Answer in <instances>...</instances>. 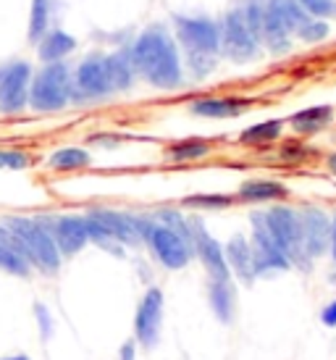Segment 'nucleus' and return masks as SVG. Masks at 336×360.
<instances>
[{"mask_svg":"<svg viewBox=\"0 0 336 360\" xmlns=\"http://www.w3.org/2000/svg\"><path fill=\"white\" fill-rule=\"evenodd\" d=\"M129 51H131L139 82H145L148 87L158 92H176L187 84L184 58L168 24H160V21L148 24L131 37Z\"/></svg>","mask_w":336,"mask_h":360,"instance_id":"1","label":"nucleus"},{"mask_svg":"<svg viewBox=\"0 0 336 360\" xmlns=\"http://www.w3.org/2000/svg\"><path fill=\"white\" fill-rule=\"evenodd\" d=\"M6 224V229L16 237L24 258L32 263V269L42 274V276H56L63 266L56 242L50 237L48 226L42 224L40 216H27V213H6L0 216Z\"/></svg>","mask_w":336,"mask_h":360,"instance_id":"2","label":"nucleus"},{"mask_svg":"<svg viewBox=\"0 0 336 360\" xmlns=\"http://www.w3.org/2000/svg\"><path fill=\"white\" fill-rule=\"evenodd\" d=\"M74 95V63L58 60V63H42L34 69L30 90V110L50 116L60 113L71 105Z\"/></svg>","mask_w":336,"mask_h":360,"instance_id":"3","label":"nucleus"},{"mask_svg":"<svg viewBox=\"0 0 336 360\" xmlns=\"http://www.w3.org/2000/svg\"><path fill=\"white\" fill-rule=\"evenodd\" d=\"M134 216H137L142 248H148V252L158 266H163L166 271H181L195 260L192 242L184 240L179 231L168 229L166 224L155 221V216L150 210L148 213H134Z\"/></svg>","mask_w":336,"mask_h":360,"instance_id":"4","label":"nucleus"},{"mask_svg":"<svg viewBox=\"0 0 336 360\" xmlns=\"http://www.w3.org/2000/svg\"><path fill=\"white\" fill-rule=\"evenodd\" d=\"M116 95L108 71V56L103 51L87 53L74 63V95L71 105H98Z\"/></svg>","mask_w":336,"mask_h":360,"instance_id":"5","label":"nucleus"},{"mask_svg":"<svg viewBox=\"0 0 336 360\" xmlns=\"http://www.w3.org/2000/svg\"><path fill=\"white\" fill-rule=\"evenodd\" d=\"M266 226L276 245L284 250L292 266L297 269H310V258L305 252V242H302V224H299V213L289 205H273V208L263 210Z\"/></svg>","mask_w":336,"mask_h":360,"instance_id":"6","label":"nucleus"},{"mask_svg":"<svg viewBox=\"0 0 336 360\" xmlns=\"http://www.w3.org/2000/svg\"><path fill=\"white\" fill-rule=\"evenodd\" d=\"M218 30H221V58L231 60V63H252L257 60L263 45L257 40L247 21L242 16V11L234 6L228 8L221 19H218Z\"/></svg>","mask_w":336,"mask_h":360,"instance_id":"7","label":"nucleus"},{"mask_svg":"<svg viewBox=\"0 0 336 360\" xmlns=\"http://www.w3.org/2000/svg\"><path fill=\"white\" fill-rule=\"evenodd\" d=\"M171 32H174L181 53H210V56H221L218 19L176 13V16H171Z\"/></svg>","mask_w":336,"mask_h":360,"instance_id":"8","label":"nucleus"},{"mask_svg":"<svg viewBox=\"0 0 336 360\" xmlns=\"http://www.w3.org/2000/svg\"><path fill=\"white\" fill-rule=\"evenodd\" d=\"M34 66L24 58H13L0 66V116H21L30 110V90Z\"/></svg>","mask_w":336,"mask_h":360,"instance_id":"9","label":"nucleus"},{"mask_svg":"<svg viewBox=\"0 0 336 360\" xmlns=\"http://www.w3.org/2000/svg\"><path fill=\"white\" fill-rule=\"evenodd\" d=\"M163 316H166V295L160 287H148L139 297L134 321H131V337L142 350H155L160 345Z\"/></svg>","mask_w":336,"mask_h":360,"instance_id":"10","label":"nucleus"},{"mask_svg":"<svg viewBox=\"0 0 336 360\" xmlns=\"http://www.w3.org/2000/svg\"><path fill=\"white\" fill-rule=\"evenodd\" d=\"M37 216L48 226L50 237H53L63 260L77 258L89 245L84 213H37Z\"/></svg>","mask_w":336,"mask_h":360,"instance_id":"11","label":"nucleus"},{"mask_svg":"<svg viewBox=\"0 0 336 360\" xmlns=\"http://www.w3.org/2000/svg\"><path fill=\"white\" fill-rule=\"evenodd\" d=\"M250 224H252V234H250V245H252V260H255V274L257 276H271L278 271L292 269L289 258L284 250L276 245V240L271 237V231L266 226L263 210L250 213Z\"/></svg>","mask_w":336,"mask_h":360,"instance_id":"12","label":"nucleus"},{"mask_svg":"<svg viewBox=\"0 0 336 360\" xmlns=\"http://www.w3.org/2000/svg\"><path fill=\"white\" fill-rule=\"evenodd\" d=\"M189 229H192V250H195V258L202 263V269H205V274H208V279H213V281L234 279L231 271H228L224 245L208 231L202 216H189Z\"/></svg>","mask_w":336,"mask_h":360,"instance_id":"13","label":"nucleus"},{"mask_svg":"<svg viewBox=\"0 0 336 360\" xmlns=\"http://www.w3.org/2000/svg\"><path fill=\"white\" fill-rule=\"evenodd\" d=\"M84 213L98 221L100 226L108 231L119 245H124L127 250L129 248H142L134 210H119V208H108V205H92V208H87Z\"/></svg>","mask_w":336,"mask_h":360,"instance_id":"14","label":"nucleus"},{"mask_svg":"<svg viewBox=\"0 0 336 360\" xmlns=\"http://www.w3.org/2000/svg\"><path fill=\"white\" fill-rule=\"evenodd\" d=\"M252 108L250 98H239V95H200L192 98L187 110L198 119H237L242 113Z\"/></svg>","mask_w":336,"mask_h":360,"instance_id":"15","label":"nucleus"},{"mask_svg":"<svg viewBox=\"0 0 336 360\" xmlns=\"http://www.w3.org/2000/svg\"><path fill=\"white\" fill-rule=\"evenodd\" d=\"M297 213H299V224H302V242H305L307 258H321L331 245V219L316 205H305Z\"/></svg>","mask_w":336,"mask_h":360,"instance_id":"16","label":"nucleus"},{"mask_svg":"<svg viewBox=\"0 0 336 360\" xmlns=\"http://www.w3.org/2000/svg\"><path fill=\"white\" fill-rule=\"evenodd\" d=\"M224 252H226V263H228L231 276L237 281H242L245 287H252V281L257 279V274H255V260H252L250 237L234 234V237L224 245Z\"/></svg>","mask_w":336,"mask_h":360,"instance_id":"17","label":"nucleus"},{"mask_svg":"<svg viewBox=\"0 0 336 360\" xmlns=\"http://www.w3.org/2000/svg\"><path fill=\"white\" fill-rule=\"evenodd\" d=\"M77 48H79V40L71 34V32H66L63 27H53V30L42 37L40 42H37V60L42 63H58V60H69L74 53H77Z\"/></svg>","mask_w":336,"mask_h":360,"instance_id":"18","label":"nucleus"},{"mask_svg":"<svg viewBox=\"0 0 336 360\" xmlns=\"http://www.w3.org/2000/svg\"><path fill=\"white\" fill-rule=\"evenodd\" d=\"M0 271L8 274V276H16V279H30L32 274H34L32 263L24 258L16 237L6 229L3 221H0Z\"/></svg>","mask_w":336,"mask_h":360,"instance_id":"19","label":"nucleus"},{"mask_svg":"<svg viewBox=\"0 0 336 360\" xmlns=\"http://www.w3.org/2000/svg\"><path fill=\"white\" fill-rule=\"evenodd\" d=\"M108 56V71H110V82H113V90L116 95H124V92H131L137 87V69H134V60H131V51L127 45H119L116 51L105 53Z\"/></svg>","mask_w":336,"mask_h":360,"instance_id":"20","label":"nucleus"},{"mask_svg":"<svg viewBox=\"0 0 336 360\" xmlns=\"http://www.w3.org/2000/svg\"><path fill=\"white\" fill-rule=\"evenodd\" d=\"M289 198V187L276 179H247L239 184L237 200L239 202H278Z\"/></svg>","mask_w":336,"mask_h":360,"instance_id":"21","label":"nucleus"},{"mask_svg":"<svg viewBox=\"0 0 336 360\" xmlns=\"http://www.w3.org/2000/svg\"><path fill=\"white\" fill-rule=\"evenodd\" d=\"M208 302L213 316L221 323H231L234 316H237V287H234V279L228 281L208 279Z\"/></svg>","mask_w":336,"mask_h":360,"instance_id":"22","label":"nucleus"},{"mask_svg":"<svg viewBox=\"0 0 336 360\" xmlns=\"http://www.w3.org/2000/svg\"><path fill=\"white\" fill-rule=\"evenodd\" d=\"M210 153H213V142L205 137H181L163 148L168 163H195V160L208 158Z\"/></svg>","mask_w":336,"mask_h":360,"instance_id":"23","label":"nucleus"},{"mask_svg":"<svg viewBox=\"0 0 336 360\" xmlns=\"http://www.w3.org/2000/svg\"><path fill=\"white\" fill-rule=\"evenodd\" d=\"M89 166H92V153L82 145H63L48 155V169L56 174H74V171H84Z\"/></svg>","mask_w":336,"mask_h":360,"instance_id":"24","label":"nucleus"},{"mask_svg":"<svg viewBox=\"0 0 336 360\" xmlns=\"http://www.w3.org/2000/svg\"><path fill=\"white\" fill-rule=\"evenodd\" d=\"M334 121V108L331 105H310V108H302L289 116V127L297 131V134H318L323 131Z\"/></svg>","mask_w":336,"mask_h":360,"instance_id":"25","label":"nucleus"},{"mask_svg":"<svg viewBox=\"0 0 336 360\" xmlns=\"http://www.w3.org/2000/svg\"><path fill=\"white\" fill-rule=\"evenodd\" d=\"M260 45L266 48L271 56H284L292 51V32L281 24V21L266 8L263 16V30H260Z\"/></svg>","mask_w":336,"mask_h":360,"instance_id":"26","label":"nucleus"},{"mask_svg":"<svg viewBox=\"0 0 336 360\" xmlns=\"http://www.w3.org/2000/svg\"><path fill=\"white\" fill-rule=\"evenodd\" d=\"M53 30V0H32L30 21H27V40L37 48V42Z\"/></svg>","mask_w":336,"mask_h":360,"instance_id":"27","label":"nucleus"},{"mask_svg":"<svg viewBox=\"0 0 336 360\" xmlns=\"http://www.w3.org/2000/svg\"><path fill=\"white\" fill-rule=\"evenodd\" d=\"M266 8L271 11V13H273L292 34H297L299 27H305L307 21L313 19L297 0H266Z\"/></svg>","mask_w":336,"mask_h":360,"instance_id":"28","label":"nucleus"},{"mask_svg":"<svg viewBox=\"0 0 336 360\" xmlns=\"http://www.w3.org/2000/svg\"><path fill=\"white\" fill-rule=\"evenodd\" d=\"M284 131V121L281 119H268L260 124H252L247 129L239 131V145H247V148H260V145H271L276 142Z\"/></svg>","mask_w":336,"mask_h":360,"instance_id":"29","label":"nucleus"},{"mask_svg":"<svg viewBox=\"0 0 336 360\" xmlns=\"http://www.w3.org/2000/svg\"><path fill=\"white\" fill-rule=\"evenodd\" d=\"M237 202V195H226V192H195L181 200V208L195 210V213H205V210H226Z\"/></svg>","mask_w":336,"mask_h":360,"instance_id":"30","label":"nucleus"},{"mask_svg":"<svg viewBox=\"0 0 336 360\" xmlns=\"http://www.w3.org/2000/svg\"><path fill=\"white\" fill-rule=\"evenodd\" d=\"M181 58H184V71H187L189 79L202 82L218 69L221 56H210V53H181Z\"/></svg>","mask_w":336,"mask_h":360,"instance_id":"31","label":"nucleus"},{"mask_svg":"<svg viewBox=\"0 0 336 360\" xmlns=\"http://www.w3.org/2000/svg\"><path fill=\"white\" fill-rule=\"evenodd\" d=\"M84 224H87L89 245H95V248H100V250L110 252L113 258H124V255H127V248H124V245H119V242L113 240L108 231L103 229V226H100V224L92 219V216H87V213H84Z\"/></svg>","mask_w":336,"mask_h":360,"instance_id":"32","label":"nucleus"},{"mask_svg":"<svg viewBox=\"0 0 336 360\" xmlns=\"http://www.w3.org/2000/svg\"><path fill=\"white\" fill-rule=\"evenodd\" d=\"M32 163L34 155L24 148H0V171H27Z\"/></svg>","mask_w":336,"mask_h":360,"instance_id":"33","label":"nucleus"},{"mask_svg":"<svg viewBox=\"0 0 336 360\" xmlns=\"http://www.w3.org/2000/svg\"><path fill=\"white\" fill-rule=\"evenodd\" d=\"M237 8L242 11V16L247 21V27L252 30L257 40H260V30H263V16H266V0H239Z\"/></svg>","mask_w":336,"mask_h":360,"instance_id":"34","label":"nucleus"},{"mask_svg":"<svg viewBox=\"0 0 336 360\" xmlns=\"http://www.w3.org/2000/svg\"><path fill=\"white\" fill-rule=\"evenodd\" d=\"M32 316H34V323H37V331H40L42 342L53 340V334H56V316H53V310L45 305V302H34L32 305Z\"/></svg>","mask_w":336,"mask_h":360,"instance_id":"35","label":"nucleus"},{"mask_svg":"<svg viewBox=\"0 0 336 360\" xmlns=\"http://www.w3.org/2000/svg\"><path fill=\"white\" fill-rule=\"evenodd\" d=\"M328 37V24L323 19H310L305 27L297 30V40L307 42V45H316V42L326 40Z\"/></svg>","mask_w":336,"mask_h":360,"instance_id":"36","label":"nucleus"},{"mask_svg":"<svg viewBox=\"0 0 336 360\" xmlns=\"http://www.w3.org/2000/svg\"><path fill=\"white\" fill-rule=\"evenodd\" d=\"M313 19H328L336 13V0H297Z\"/></svg>","mask_w":336,"mask_h":360,"instance_id":"37","label":"nucleus"},{"mask_svg":"<svg viewBox=\"0 0 336 360\" xmlns=\"http://www.w3.org/2000/svg\"><path fill=\"white\" fill-rule=\"evenodd\" d=\"M127 140L124 134H113V131H95V134H89V145H98V148H105V150H113V148H119L121 142Z\"/></svg>","mask_w":336,"mask_h":360,"instance_id":"38","label":"nucleus"},{"mask_svg":"<svg viewBox=\"0 0 336 360\" xmlns=\"http://www.w3.org/2000/svg\"><path fill=\"white\" fill-rule=\"evenodd\" d=\"M305 155H307V148L299 145V142H287V145L281 148V158L284 160H302Z\"/></svg>","mask_w":336,"mask_h":360,"instance_id":"39","label":"nucleus"},{"mask_svg":"<svg viewBox=\"0 0 336 360\" xmlns=\"http://www.w3.org/2000/svg\"><path fill=\"white\" fill-rule=\"evenodd\" d=\"M137 352H139V345L134 342V337H131V340H127L119 347V358L116 360H137Z\"/></svg>","mask_w":336,"mask_h":360,"instance_id":"40","label":"nucleus"},{"mask_svg":"<svg viewBox=\"0 0 336 360\" xmlns=\"http://www.w3.org/2000/svg\"><path fill=\"white\" fill-rule=\"evenodd\" d=\"M321 321H323L326 326H336V300L328 302L326 308H323V313H321Z\"/></svg>","mask_w":336,"mask_h":360,"instance_id":"41","label":"nucleus"},{"mask_svg":"<svg viewBox=\"0 0 336 360\" xmlns=\"http://www.w3.org/2000/svg\"><path fill=\"white\" fill-rule=\"evenodd\" d=\"M331 252H334V260H336V219L331 221Z\"/></svg>","mask_w":336,"mask_h":360,"instance_id":"42","label":"nucleus"},{"mask_svg":"<svg viewBox=\"0 0 336 360\" xmlns=\"http://www.w3.org/2000/svg\"><path fill=\"white\" fill-rule=\"evenodd\" d=\"M326 166H328V171H331V174H336V153H331V155L326 158Z\"/></svg>","mask_w":336,"mask_h":360,"instance_id":"43","label":"nucleus"},{"mask_svg":"<svg viewBox=\"0 0 336 360\" xmlns=\"http://www.w3.org/2000/svg\"><path fill=\"white\" fill-rule=\"evenodd\" d=\"M0 360H32L27 352H16V355H6V358H0Z\"/></svg>","mask_w":336,"mask_h":360,"instance_id":"44","label":"nucleus"}]
</instances>
